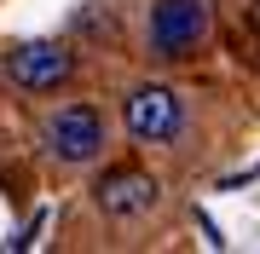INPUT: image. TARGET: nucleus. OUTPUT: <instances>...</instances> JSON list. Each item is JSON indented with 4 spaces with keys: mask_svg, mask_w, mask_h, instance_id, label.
<instances>
[{
    "mask_svg": "<svg viewBox=\"0 0 260 254\" xmlns=\"http://www.w3.org/2000/svg\"><path fill=\"white\" fill-rule=\"evenodd\" d=\"M41 144H47L52 162H64V168H93L104 156V144H110V127H104V110L99 104H58V110L41 122Z\"/></svg>",
    "mask_w": 260,
    "mask_h": 254,
    "instance_id": "obj_1",
    "label": "nucleus"
},
{
    "mask_svg": "<svg viewBox=\"0 0 260 254\" xmlns=\"http://www.w3.org/2000/svg\"><path fill=\"white\" fill-rule=\"evenodd\" d=\"M185 122H191L185 93H174L168 81H139L121 93V127L139 144H174L185 133Z\"/></svg>",
    "mask_w": 260,
    "mask_h": 254,
    "instance_id": "obj_2",
    "label": "nucleus"
},
{
    "mask_svg": "<svg viewBox=\"0 0 260 254\" xmlns=\"http://www.w3.org/2000/svg\"><path fill=\"white\" fill-rule=\"evenodd\" d=\"M70 76H75V52L58 47V41H18V47L6 52V81L18 87V93H29V98L58 93Z\"/></svg>",
    "mask_w": 260,
    "mask_h": 254,
    "instance_id": "obj_3",
    "label": "nucleus"
},
{
    "mask_svg": "<svg viewBox=\"0 0 260 254\" xmlns=\"http://www.w3.org/2000/svg\"><path fill=\"white\" fill-rule=\"evenodd\" d=\"M145 35H150V52L156 58H185L208 35V6L203 0H156Z\"/></svg>",
    "mask_w": 260,
    "mask_h": 254,
    "instance_id": "obj_4",
    "label": "nucleus"
},
{
    "mask_svg": "<svg viewBox=\"0 0 260 254\" xmlns=\"http://www.w3.org/2000/svg\"><path fill=\"white\" fill-rule=\"evenodd\" d=\"M156 179L150 173H139V168H110L93 185V208L104 220H116V226H127V220H145L150 208H156Z\"/></svg>",
    "mask_w": 260,
    "mask_h": 254,
    "instance_id": "obj_5",
    "label": "nucleus"
}]
</instances>
